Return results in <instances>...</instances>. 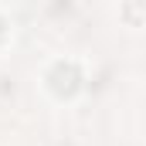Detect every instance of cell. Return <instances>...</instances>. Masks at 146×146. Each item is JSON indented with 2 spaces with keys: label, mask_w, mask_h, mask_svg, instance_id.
<instances>
[{
  "label": "cell",
  "mask_w": 146,
  "mask_h": 146,
  "mask_svg": "<svg viewBox=\"0 0 146 146\" xmlns=\"http://www.w3.org/2000/svg\"><path fill=\"white\" fill-rule=\"evenodd\" d=\"M48 88L58 95V99H72L75 92L82 88V72L75 61H58L51 72H48Z\"/></svg>",
  "instance_id": "cell-1"
},
{
  "label": "cell",
  "mask_w": 146,
  "mask_h": 146,
  "mask_svg": "<svg viewBox=\"0 0 146 146\" xmlns=\"http://www.w3.org/2000/svg\"><path fill=\"white\" fill-rule=\"evenodd\" d=\"M0 41H3V21H0Z\"/></svg>",
  "instance_id": "cell-2"
}]
</instances>
